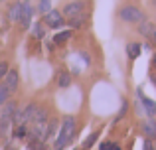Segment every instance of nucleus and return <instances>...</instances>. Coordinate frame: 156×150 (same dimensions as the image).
<instances>
[{
  "label": "nucleus",
  "mask_w": 156,
  "mask_h": 150,
  "mask_svg": "<svg viewBox=\"0 0 156 150\" xmlns=\"http://www.w3.org/2000/svg\"><path fill=\"white\" fill-rule=\"evenodd\" d=\"M144 150H154V146H152V142H150L148 138H146V142H144Z\"/></svg>",
  "instance_id": "a878e982"
},
{
  "label": "nucleus",
  "mask_w": 156,
  "mask_h": 150,
  "mask_svg": "<svg viewBox=\"0 0 156 150\" xmlns=\"http://www.w3.org/2000/svg\"><path fill=\"white\" fill-rule=\"evenodd\" d=\"M126 109H129V103H126V101H122V107H121V111H119V115H117V120L122 119V117L126 115Z\"/></svg>",
  "instance_id": "b1692460"
},
{
  "label": "nucleus",
  "mask_w": 156,
  "mask_h": 150,
  "mask_svg": "<svg viewBox=\"0 0 156 150\" xmlns=\"http://www.w3.org/2000/svg\"><path fill=\"white\" fill-rule=\"evenodd\" d=\"M2 83H4V87L8 89V93H10V95H14V93L18 91V87H20V73H18V69L10 67V69H8V73H6V77L2 79Z\"/></svg>",
  "instance_id": "423d86ee"
},
{
  "label": "nucleus",
  "mask_w": 156,
  "mask_h": 150,
  "mask_svg": "<svg viewBox=\"0 0 156 150\" xmlns=\"http://www.w3.org/2000/svg\"><path fill=\"white\" fill-rule=\"evenodd\" d=\"M99 150H121V144L113 142V140H105V142L99 144Z\"/></svg>",
  "instance_id": "aec40b11"
},
{
  "label": "nucleus",
  "mask_w": 156,
  "mask_h": 150,
  "mask_svg": "<svg viewBox=\"0 0 156 150\" xmlns=\"http://www.w3.org/2000/svg\"><path fill=\"white\" fill-rule=\"evenodd\" d=\"M34 12L36 8L32 6L28 0H22V16H20V26L24 28V30H30L32 24H34Z\"/></svg>",
  "instance_id": "39448f33"
},
{
  "label": "nucleus",
  "mask_w": 156,
  "mask_h": 150,
  "mask_svg": "<svg viewBox=\"0 0 156 150\" xmlns=\"http://www.w3.org/2000/svg\"><path fill=\"white\" fill-rule=\"evenodd\" d=\"M8 99H10V93H8V89L4 87V83H0V107H2Z\"/></svg>",
  "instance_id": "412c9836"
},
{
  "label": "nucleus",
  "mask_w": 156,
  "mask_h": 150,
  "mask_svg": "<svg viewBox=\"0 0 156 150\" xmlns=\"http://www.w3.org/2000/svg\"><path fill=\"white\" fill-rule=\"evenodd\" d=\"M0 109H2V111H0V119H4V120H12L14 113L18 111L20 107H18V103H16V101H10V99H8Z\"/></svg>",
  "instance_id": "1a4fd4ad"
},
{
  "label": "nucleus",
  "mask_w": 156,
  "mask_h": 150,
  "mask_svg": "<svg viewBox=\"0 0 156 150\" xmlns=\"http://www.w3.org/2000/svg\"><path fill=\"white\" fill-rule=\"evenodd\" d=\"M150 63H152V69H154V71H156V54H154V55H152V61H150Z\"/></svg>",
  "instance_id": "bb28decb"
},
{
  "label": "nucleus",
  "mask_w": 156,
  "mask_h": 150,
  "mask_svg": "<svg viewBox=\"0 0 156 150\" xmlns=\"http://www.w3.org/2000/svg\"><path fill=\"white\" fill-rule=\"evenodd\" d=\"M152 2H154V6H156V0H152Z\"/></svg>",
  "instance_id": "cd10ccee"
},
{
  "label": "nucleus",
  "mask_w": 156,
  "mask_h": 150,
  "mask_svg": "<svg viewBox=\"0 0 156 150\" xmlns=\"http://www.w3.org/2000/svg\"><path fill=\"white\" fill-rule=\"evenodd\" d=\"M8 69H10V63H8L6 59H2V61H0V81H2L4 77H6Z\"/></svg>",
  "instance_id": "4be33fe9"
},
{
  "label": "nucleus",
  "mask_w": 156,
  "mask_h": 150,
  "mask_svg": "<svg viewBox=\"0 0 156 150\" xmlns=\"http://www.w3.org/2000/svg\"><path fill=\"white\" fill-rule=\"evenodd\" d=\"M42 22H44V26H46L48 30H61V28L65 26L63 14H61L59 10H53V8L48 12V14L42 16Z\"/></svg>",
  "instance_id": "20e7f679"
},
{
  "label": "nucleus",
  "mask_w": 156,
  "mask_h": 150,
  "mask_svg": "<svg viewBox=\"0 0 156 150\" xmlns=\"http://www.w3.org/2000/svg\"><path fill=\"white\" fill-rule=\"evenodd\" d=\"M136 95H138V101H140V105H142V109H144L146 117H148V119H156V103L150 99V97H146L144 93H142V89H138Z\"/></svg>",
  "instance_id": "0eeeda50"
},
{
  "label": "nucleus",
  "mask_w": 156,
  "mask_h": 150,
  "mask_svg": "<svg viewBox=\"0 0 156 150\" xmlns=\"http://www.w3.org/2000/svg\"><path fill=\"white\" fill-rule=\"evenodd\" d=\"M119 18L122 20V22L126 24H140L144 18V12L140 10L138 6H133V4H125V6H121V10H119Z\"/></svg>",
  "instance_id": "f03ea898"
},
{
  "label": "nucleus",
  "mask_w": 156,
  "mask_h": 150,
  "mask_svg": "<svg viewBox=\"0 0 156 150\" xmlns=\"http://www.w3.org/2000/svg\"><path fill=\"white\" fill-rule=\"evenodd\" d=\"M87 22H89V12H85V14H79V16H75V18L65 20V24H67L71 30H79V28H85V26H87Z\"/></svg>",
  "instance_id": "9d476101"
},
{
  "label": "nucleus",
  "mask_w": 156,
  "mask_h": 150,
  "mask_svg": "<svg viewBox=\"0 0 156 150\" xmlns=\"http://www.w3.org/2000/svg\"><path fill=\"white\" fill-rule=\"evenodd\" d=\"M20 2H22V0H20Z\"/></svg>",
  "instance_id": "c756f323"
},
{
  "label": "nucleus",
  "mask_w": 156,
  "mask_h": 150,
  "mask_svg": "<svg viewBox=\"0 0 156 150\" xmlns=\"http://www.w3.org/2000/svg\"><path fill=\"white\" fill-rule=\"evenodd\" d=\"M97 138H99V131H95V132H91V134L85 138V142H83V150H89L93 146V144L97 142Z\"/></svg>",
  "instance_id": "a211bd4d"
},
{
  "label": "nucleus",
  "mask_w": 156,
  "mask_h": 150,
  "mask_svg": "<svg viewBox=\"0 0 156 150\" xmlns=\"http://www.w3.org/2000/svg\"><path fill=\"white\" fill-rule=\"evenodd\" d=\"M75 136H77V119L73 115H65L59 124V131H57L53 150H65V146H69L75 140Z\"/></svg>",
  "instance_id": "f257e3e1"
},
{
  "label": "nucleus",
  "mask_w": 156,
  "mask_h": 150,
  "mask_svg": "<svg viewBox=\"0 0 156 150\" xmlns=\"http://www.w3.org/2000/svg\"><path fill=\"white\" fill-rule=\"evenodd\" d=\"M4 144V150H18V146H16V140H6V142H2Z\"/></svg>",
  "instance_id": "5701e85b"
},
{
  "label": "nucleus",
  "mask_w": 156,
  "mask_h": 150,
  "mask_svg": "<svg viewBox=\"0 0 156 150\" xmlns=\"http://www.w3.org/2000/svg\"><path fill=\"white\" fill-rule=\"evenodd\" d=\"M71 36H73L71 28H69V30H61V32H57V34L51 38V42L55 44V47H59V46H65V44L71 40Z\"/></svg>",
  "instance_id": "9b49d317"
},
{
  "label": "nucleus",
  "mask_w": 156,
  "mask_h": 150,
  "mask_svg": "<svg viewBox=\"0 0 156 150\" xmlns=\"http://www.w3.org/2000/svg\"><path fill=\"white\" fill-rule=\"evenodd\" d=\"M30 30H32V36H34L36 40H44V38H46L48 28L44 26V22H42V20H38V22H34V24H32V28H30Z\"/></svg>",
  "instance_id": "dca6fc26"
},
{
  "label": "nucleus",
  "mask_w": 156,
  "mask_h": 150,
  "mask_svg": "<svg viewBox=\"0 0 156 150\" xmlns=\"http://www.w3.org/2000/svg\"><path fill=\"white\" fill-rule=\"evenodd\" d=\"M142 132L148 140H154L156 138V119H148L142 123Z\"/></svg>",
  "instance_id": "4468645a"
},
{
  "label": "nucleus",
  "mask_w": 156,
  "mask_h": 150,
  "mask_svg": "<svg viewBox=\"0 0 156 150\" xmlns=\"http://www.w3.org/2000/svg\"><path fill=\"white\" fill-rule=\"evenodd\" d=\"M140 51H142L140 44H136V42L126 44V55H129V59H136L138 55H140Z\"/></svg>",
  "instance_id": "f3484780"
},
{
  "label": "nucleus",
  "mask_w": 156,
  "mask_h": 150,
  "mask_svg": "<svg viewBox=\"0 0 156 150\" xmlns=\"http://www.w3.org/2000/svg\"><path fill=\"white\" fill-rule=\"evenodd\" d=\"M138 32H140L150 44H156V24L148 22V20H142V22L138 24Z\"/></svg>",
  "instance_id": "6e6552de"
},
{
  "label": "nucleus",
  "mask_w": 156,
  "mask_h": 150,
  "mask_svg": "<svg viewBox=\"0 0 156 150\" xmlns=\"http://www.w3.org/2000/svg\"><path fill=\"white\" fill-rule=\"evenodd\" d=\"M71 85V73L67 69H59L57 71V87L59 89H67Z\"/></svg>",
  "instance_id": "2eb2a0df"
},
{
  "label": "nucleus",
  "mask_w": 156,
  "mask_h": 150,
  "mask_svg": "<svg viewBox=\"0 0 156 150\" xmlns=\"http://www.w3.org/2000/svg\"><path fill=\"white\" fill-rule=\"evenodd\" d=\"M46 47H48V51H53V50H55V44H53L51 40H48V42H46Z\"/></svg>",
  "instance_id": "393cba45"
},
{
  "label": "nucleus",
  "mask_w": 156,
  "mask_h": 150,
  "mask_svg": "<svg viewBox=\"0 0 156 150\" xmlns=\"http://www.w3.org/2000/svg\"><path fill=\"white\" fill-rule=\"evenodd\" d=\"M36 10L40 12V14H48V12L51 10V0H40L38 2V8H36Z\"/></svg>",
  "instance_id": "6ab92c4d"
},
{
  "label": "nucleus",
  "mask_w": 156,
  "mask_h": 150,
  "mask_svg": "<svg viewBox=\"0 0 156 150\" xmlns=\"http://www.w3.org/2000/svg\"><path fill=\"white\" fill-rule=\"evenodd\" d=\"M87 8H89L87 0H73V2H69V4H65V6H63L61 14H63L65 20H69V18H75V16H79V14L89 12Z\"/></svg>",
  "instance_id": "7ed1b4c3"
},
{
  "label": "nucleus",
  "mask_w": 156,
  "mask_h": 150,
  "mask_svg": "<svg viewBox=\"0 0 156 150\" xmlns=\"http://www.w3.org/2000/svg\"><path fill=\"white\" fill-rule=\"evenodd\" d=\"M20 16H22V2L16 0L8 6V18H10V22H20Z\"/></svg>",
  "instance_id": "ddd939ff"
},
{
  "label": "nucleus",
  "mask_w": 156,
  "mask_h": 150,
  "mask_svg": "<svg viewBox=\"0 0 156 150\" xmlns=\"http://www.w3.org/2000/svg\"><path fill=\"white\" fill-rule=\"evenodd\" d=\"M57 131H59V123H57V119H55V117H50V120H48V127H46V136H44V142L51 140L53 136L57 134Z\"/></svg>",
  "instance_id": "f8f14e48"
},
{
  "label": "nucleus",
  "mask_w": 156,
  "mask_h": 150,
  "mask_svg": "<svg viewBox=\"0 0 156 150\" xmlns=\"http://www.w3.org/2000/svg\"><path fill=\"white\" fill-rule=\"evenodd\" d=\"M0 2H6V0H0Z\"/></svg>",
  "instance_id": "c85d7f7f"
}]
</instances>
